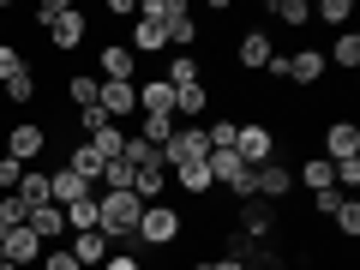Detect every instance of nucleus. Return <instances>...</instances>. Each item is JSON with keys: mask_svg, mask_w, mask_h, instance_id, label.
<instances>
[{"mask_svg": "<svg viewBox=\"0 0 360 270\" xmlns=\"http://www.w3.org/2000/svg\"><path fill=\"white\" fill-rule=\"evenodd\" d=\"M139 217H144V205H139L132 193H96V229H103L115 246H132Z\"/></svg>", "mask_w": 360, "mask_h": 270, "instance_id": "f257e3e1", "label": "nucleus"}, {"mask_svg": "<svg viewBox=\"0 0 360 270\" xmlns=\"http://www.w3.org/2000/svg\"><path fill=\"white\" fill-rule=\"evenodd\" d=\"M180 234H186V217H180L174 205H144V217H139V234H132V252L139 246H174Z\"/></svg>", "mask_w": 360, "mask_h": 270, "instance_id": "f03ea898", "label": "nucleus"}, {"mask_svg": "<svg viewBox=\"0 0 360 270\" xmlns=\"http://www.w3.org/2000/svg\"><path fill=\"white\" fill-rule=\"evenodd\" d=\"M276 150H283V139H276V127L270 120H240L234 127V156H240L246 168H258V162H276Z\"/></svg>", "mask_w": 360, "mask_h": 270, "instance_id": "7ed1b4c3", "label": "nucleus"}, {"mask_svg": "<svg viewBox=\"0 0 360 270\" xmlns=\"http://www.w3.org/2000/svg\"><path fill=\"white\" fill-rule=\"evenodd\" d=\"M49 127H42V120H13V127H6V139H0V150L13 156V162H42V156H49Z\"/></svg>", "mask_w": 360, "mask_h": 270, "instance_id": "20e7f679", "label": "nucleus"}, {"mask_svg": "<svg viewBox=\"0 0 360 270\" xmlns=\"http://www.w3.org/2000/svg\"><path fill=\"white\" fill-rule=\"evenodd\" d=\"M210 156V144H205V127H174V139L156 150V162L174 174V168H186V162H205Z\"/></svg>", "mask_w": 360, "mask_h": 270, "instance_id": "39448f33", "label": "nucleus"}, {"mask_svg": "<svg viewBox=\"0 0 360 270\" xmlns=\"http://www.w3.org/2000/svg\"><path fill=\"white\" fill-rule=\"evenodd\" d=\"M139 54L127 49V42H103V54H96V78L103 84H139Z\"/></svg>", "mask_w": 360, "mask_h": 270, "instance_id": "423d86ee", "label": "nucleus"}, {"mask_svg": "<svg viewBox=\"0 0 360 270\" xmlns=\"http://www.w3.org/2000/svg\"><path fill=\"white\" fill-rule=\"evenodd\" d=\"M84 30H90V18H84V13H78L72 0H66L60 13H54V18H49V30H42V37H49V49H54V54H72V49H78V42H84Z\"/></svg>", "mask_w": 360, "mask_h": 270, "instance_id": "0eeeda50", "label": "nucleus"}, {"mask_svg": "<svg viewBox=\"0 0 360 270\" xmlns=\"http://www.w3.org/2000/svg\"><path fill=\"white\" fill-rule=\"evenodd\" d=\"M319 139H324V162H348V156H360V127H354V120H348V115H336V120H324V132H319Z\"/></svg>", "mask_w": 360, "mask_h": 270, "instance_id": "6e6552de", "label": "nucleus"}, {"mask_svg": "<svg viewBox=\"0 0 360 270\" xmlns=\"http://www.w3.org/2000/svg\"><path fill=\"white\" fill-rule=\"evenodd\" d=\"M288 193H295V168H288V162H258V168H252V198L283 205Z\"/></svg>", "mask_w": 360, "mask_h": 270, "instance_id": "1a4fd4ad", "label": "nucleus"}, {"mask_svg": "<svg viewBox=\"0 0 360 270\" xmlns=\"http://www.w3.org/2000/svg\"><path fill=\"white\" fill-rule=\"evenodd\" d=\"M270 54H276V42H270V30H246L240 42H234V66H240V72H264L270 66Z\"/></svg>", "mask_w": 360, "mask_h": 270, "instance_id": "9d476101", "label": "nucleus"}, {"mask_svg": "<svg viewBox=\"0 0 360 270\" xmlns=\"http://www.w3.org/2000/svg\"><path fill=\"white\" fill-rule=\"evenodd\" d=\"M66 246H72L78 270H103V258L115 252V240H108L103 229H84V234H66Z\"/></svg>", "mask_w": 360, "mask_h": 270, "instance_id": "9b49d317", "label": "nucleus"}, {"mask_svg": "<svg viewBox=\"0 0 360 270\" xmlns=\"http://www.w3.org/2000/svg\"><path fill=\"white\" fill-rule=\"evenodd\" d=\"M49 198L66 210V205H78V198H96V186H90L84 174H72V168L60 162V168H49Z\"/></svg>", "mask_w": 360, "mask_h": 270, "instance_id": "f8f14e48", "label": "nucleus"}, {"mask_svg": "<svg viewBox=\"0 0 360 270\" xmlns=\"http://www.w3.org/2000/svg\"><path fill=\"white\" fill-rule=\"evenodd\" d=\"M234 210H240V229L234 234H246V240H270V234H276V217H270L264 198H240Z\"/></svg>", "mask_w": 360, "mask_h": 270, "instance_id": "ddd939ff", "label": "nucleus"}, {"mask_svg": "<svg viewBox=\"0 0 360 270\" xmlns=\"http://www.w3.org/2000/svg\"><path fill=\"white\" fill-rule=\"evenodd\" d=\"M96 108H103L108 120L139 115V84H103V78H96Z\"/></svg>", "mask_w": 360, "mask_h": 270, "instance_id": "4468645a", "label": "nucleus"}, {"mask_svg": "<svg viewBox=\"0 0 360 270\" xmlns=\"http://www.w3.org/2000/svg\"><path fill=\"white\" fill-rule=\"evenodd\" d=\"M150 72L168 78L174 90H186V84H198V78H205V60H198V54H162V66H150Z\"/></svg>", "mask_w": 360, "mask_h": 270, "instance_id": "2eb2a0df", "label": "nucleus"}, {"mask_svg": "<svg viewBox=\"0 0 360 270\" xmlns=\"http://www.w3.org/2000/svg\"><path fill=\"white\" fill-rule=\"evenodd\" d=\"M139 115H168L174 120V84L168 78H139Z\"/></svg>", "mask_w": 360, "mask_h": 270, "instance_id": "dca6fc26", "label": "nucleus"}, {"mask_svg": "<svg viewBox=\"0 0 360 270\" xmlns=\"http://www.w3.org/2000/svg\"><path fill=\"white\" fill-rule=\"evenodd\" d=\"M324 72H330V66H324V49H300V54H288V60H283L288 84H319Z\"/></svg>", "mask_w": 360, "mask_h": 270, "instance_id": "f3484780", "label": "nucleus"}, {"mask_svg": "<svg viewBox=\"0 0 360 270\" xmlns=\"http://www.w3.org/2000/svg\"><path fill=\"white\" fill-rule=\"evenodd\" d=\"M132 198H139V205H162V198H168V168L162 162L132 168Z\"/></svg>", "mask_w": 360, "mask_h": 270, "instance_id": "a211bd4d", "label": "nucleus"}, {"mask_svg": "<svg viewBox=\"0 0 360 270\" xmlns=\"http://www.w3.org/2000/svg\"><path fill=\"white\" fill-rule=\"evenodd\" d=\"M25 229L37 234L42 246H60V240H66V210H60V205H42V210H30Z\"/></svg>", "mask_w": 360, "mask_h": 270, "instance_id": "6ab92c4d", "label": "nucleus"}, {"mask_svg": "<svg viewBox=\"0 0 360 270\" xmlns=\"http://www.w3.org/2000/svg\"><path fill=\"white\" fill-rule=\"evenodd\" d=\"M168 180H174V186H180L186 198H210V193H217V180H210V156H205V162H186V168H174Z\"/></svg>", "mask_w": 360, "mask_h": 270, "instance_id": "aec40b11", "label": "nucleus"}, {"mask_svg": "<svg viewBox=\"0 0 360 270\" xmlns=\"http://www.w3.org/2000/svg\"><path fill=\"white\" fill-rule=\"evenodd\" d=\"M66 168H72V174H84L90 186H96V180H103V168H108V156L96 150V144H90V139H78L72 150H66Z\"/></svg>", "mask_w": 360, "mask_h": 270, "instance_id": "412c9836", "label": "nucleus"}, {"mask_svg": "<svg viewBox=\"0 0 360 270\" xmlns=\"http://www.w3.org/2000/svg\"><path fill=\"white\" fill-rule=\"evenodd\" d=\"M132 54H156V60H162L168 54V30L156 25V18H132V42H127Z\"/></svg>", "mask_w": 360, "mask_h": 270, "instance_id": "4be33fe9", "label": "nucleus"}, {"mask_svg": "<svg viewBox=\"0 0 360 270\" xmlns=\"http://www.w3.org/2000/svg\"><path fill=\"white\" fill-rule=\"evenodd\" d=\"M6 264H18V270L42 264V240L30 229H13V234H6Z\"/></svg>", "mask_w": 360, "mask_h": 270, "instance_id": "5701e85b", "label": "nucleus"}, {"mask_svg": "<svg viewBox=\"0 0 360 270\" xmlns=\"http://www.w3.org/2000/svg\"><path fill=\"white\" fill-rule=\"evenodd\" d=\"M324 66H336V72H354L360 66V37L354 30H336V42L324 49Z\"/></svg>", "mask_w": 360, "mask_h": 270, "instance_id": "b1692460", "label": "nucleus"}, {"mask_svg": "<svg viewBox=\"0 0 360 270\" xmlns=\"http://www.w3.org/2000/svg\"><path fill=\"white\" fill-rule=\"evenodd\" d=\"M270 18L288 30H307L312 25V0H270Z\"/></svg>", "mask_w": 360, "mask_h": 270, "instance_id": "393cba45", "label": "nucleus"}, {"mask_svg": "<svg viewBox=\"0 0 360 270\" xmlns=\"http://www.w3.org/2000/svg\"><path fill=\"white\" fill-rule=\"evenodd\" d=\"M348 18H354V0H312V25L348 30Z\"/></svg>", "mask_w": 360, "mask_h": 270, "instance_id": "a878e982", "label": "nucleus"}, {"mask_svg": "<svg viewBox=\"0 0 360 270\" xmlns=\"http://www.w3.org/2000/svg\"><path fill=\"white\" fill-rule=\"evenodd\" d=\"M18 198H25L30 210L54 205V198H49V174H42V168H25V180H18Z\"/></svg>", "mask_w": 360, "mask_h": 270, "instance_id": "bb28decb", "label": "nucleus"}, {"mask_svg": "<svg viewBox=\"0 0 360 270\" xmlns=\"http://www.w3.org/2000/svg\"><path fill=\"white\" fill-rule=\"evenodd\" d=\"M174 127H180V120H168V115H139V139H144V144H156V150L174 139Z\"/></svg>", "mask_w": 360, "mask_h": 270, "instance_id": "cd10ccee", "label": "nucleus"}, {"mask_svg": "<svg viewBox=\"0 0 360 270\" xmlns=\"http://www.w3.org/2000/svg\"><path fill=\"white\" fill-rule=\"evenodd\" d=\"M0 90H6V108H30V103H37V72H18V78H6Z\"/></svg>", "mask_w": 360, "mask_h": 270, "instance_id": "c85d7f7f", "label": "nucleus"}, {"mask_svg": "<svg viewBox=\"0 0 360 270\" xmlns=\"http://www.w3.org/2000/svg\"><path fill=\"white\" fill-rule=\"evenodd\" d=\"M66 103L72 108H96V72H72L66 78Z\"/></svg>", "mask_w": 360, "mask_h": 270, "instance_id": "c756f323", "label": "nucleus"}, {"mask_svg": "<svg viewBox=\"0 0 360 270\" xmlns=\"http://www.w3.org/2000/svg\"><path fill=\"white\" fill-rule=\"evenodd\" d=\"M96 229V198H78V205H66V234H84Z\"/></svg>", "mask_w": 360, "mask_h": 270, "instance_id": "7c9ffc66", "label": "nucleus"}, {"mask_svg": "<svg viewBox=\"0 0 360 270\" xmlns=\"http://www.w3.org/2000/svg\"><path fill=\"white\" fill-rule=\"evenodd\" d=\"M90 144H96L103 156H120V144H127V127H120V120H108V127L90 132Z\"/></svg>", "mask_w": 360, "mask_h": 270, "instance_id": "2f4dec72", "label": "nucleus"}, {"mask_svg": "<svg viewBox=\"0 0 360 270\" xmlns=\"http://www.w3.org/2000/svg\"><path fill=\"white\" fill-rule=\"evenodd\" d=\"M330 229L342 234V240H354V234H360V198H348V205L336 210V217H330Z\"/></svg>", "mask_w": 360, "mask_h": 270, "instance_id": "473e14b6", "label": "nucleus"}, {"mask_svg": "<svg viewBox=\"0 0 360 270\" xmlns=\"http://www.w3.org/2000/svg\"><path fill=\"white\" fill-rule=\"evenodd\" d=\"M18 72H30L25 49H13V42H0V84H6V78H18Z\"/></svg>", "mask_w": 360, "mask_h": 270, "instance_id": "72a5a7b5", "label": "nucleus"}, {"mask_svg": "<svg viewBox=\"0 0 360 270\" xmlns=\"http://www.w3.org/2000/svg\"><path fill=\"white\" fill-rule=\"evenodd\" d=\"M193 37H198V18H174V25H168V49H174V54L193 49Z\"/></svg>", "mask_w": 360, "mask_h": 270, "instance_id": "f704fd0d", "label": "nucleus"}, {"mask_svg": "<svg viewBox=\"0 0 360 270\" xmlns=\"http://www.w3.org/2000/svg\"><path fill=\"white\" fill-rule=\"evenodd\" d=\"M37 270H78V258H72V246L60 240V246H42V264Z\"/></svg>", "mask_w": 360, "mask_h": 270, "instance_id": "c9c22d12", "label": "nucleus"}, {"mask_svg": "<svg viewBox=\"0 0 360 270\" xmlns=\"http://www.w3.org/2000/svg\"><path fill=\"white\" fill-rule=\"evenodd\" d=\"M342 205H348V193H336V186H324V193H312V210H319V217H336Z\"/></svg>", "mask_w": 360, "mask_h": 270, "instance_id": "e433bc0d", "label": "nucleus"}, {"mask_svg": "<svg viewBox=\"0 0 360 270\" xmlns=\"http://www.w3.org/2000/svg\"><path fill=\"white\" fill-rule=\"evenodd\" d=\"M103 270H144V258L132 252V246H115V252L103 258Z\"/></svg>", "mask_w": 360, "mask_h": 270, "instance_id": "4c0bfd02", "label": "nucleus"}, {"mask_svg": "<svg viewBox=\"0 0 360 270\" xmlns=\"http://www.w3.org/2000/svg\"><path fill=\"white\" fill-rule=\"evenodd\" d=\"M96 127H108V115H103V108H78V139H90Z\"/></svg>", "mask_w": 360, "mask_h": 270, "instance_id": "58836bf2", "label": "nucleus"}, {"mask_svg": "<svg viewBox=\"0 0 360 270\" xmlns=\"http://www.w3.org/2000/svg\"><path fill=\"white\" fill-rule=\"evenodd\" d=\"M205 264H210V270H246L240 258H229V252H222V258H205Z\"/></svg>", "mask_w": 360, "mask_h": 270, "instance_id": "ea45409f", "label": "nucleus"}, {"mask_svg": "<svg viewBox=\"0 0 360 270\" xmlns=\"http://www.w3.org/2000/svg\"><path fill=\"white\" fill-rule=\"evenodd\" d=\"M0 270H18V264H6V258H0Z\"/></svg>", "mask_w": 360, "mask_h": 270, "instance_id": "a19ab883", "label": "nucleus"}, {"mask_svg": "<svg viewBox=\"0 0 360 270\" xmlns=\"http://www.w3.org/2000/svg\"><path fill=\"white\" fill-rule=\"evenodd\" d=\"M193 270H210V264H205V258H198V264H193Z\"/></svg>", "mask_w": 360, "mask_h": 270, "instance_id": "79ce46f5", "label": "nucleus"}]
</instances>
